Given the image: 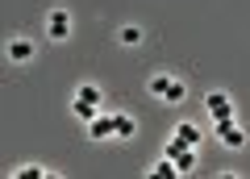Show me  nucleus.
I'll return each instance as SVG.
<instances>
[{
  "instance_id": "f8f14e48",
  "label": "nucleus",
  "mask_w": 250,
  "mask_h": 179,
  "mask_svg": "<svg viewBox=\"0 0 250 179\" xmlns=\"http://www.w3.org/2000/svg\"><path fill=\"white\" fill-rule=\"evenodd\" d=\"M167 88H171V75H150V96L154 100L167 96Z\"/></svg>"
},
{
  "instance_id": "1a4fd4ad",
  "label": "nucleus",
  "mask_w": 250,
  "mask_h": 179,
  "mask_svg": "<svg viewBox=\"0 0 250 179\" xmlns=\"http://www.w3.org/2000/svg\"><path fill=\"white\" fill-rule=\"evenodd\" d=\"M175 138H179V142H188V146H200V138H205V134H200V125L184 121V125H175Z\"/></svg>"
},
{
  "instance_id": "7ed1b4c3",
  "label": "nucleus",
  "mask_w": 250,
  "mask_h": 179,
  "mask_svg": "<svg viewBox=\"0 0 250 179\" xmlns=\"http://www.w3.org/2000/svg\"><path fill=\"white\" fill-rule=\"evenodd\" d=\"M205 108H208L213 121H229V117H233V100L225 96V92H208V96H205Z\"/></svg>"
},
{
  "instance_id": "f257e3e1",
  "label": "nucleus",
  "mask_w": 250,
  "mask_h": 179,
  "mask_svg": "<svg viewBox=\"0 0 250 179\" xmlns=\"http://www.w3.org/2000/svg\"><path fill=\"white\" fill-rule=\"evenodd\" d=\"M213 125H217V138H221V146H225V150H242V146L250 142V138H246V129H242L238 121H233V117H229V121H213Z\"/></svg>"
},
{
  "instance_id": "9b49d317",
  "label": "nucleus",
  "mask_w": 250,
  "mask_h": 179,
  "mask_svg": "<svg viewBox=\"0 0 250 179\" xmlns=\"http://www.w3.org/2000/svg\"><path fill=\"white\" fill-rule=\"evenodd\" d=\"M150 175H159V179H179V175H184V171H179L175 162H171L167 154H163V162H154V167H150Z\"/></svg>"
},
{
  "instance_id": "0eeeda50",
  "label": "nucleus",
  "mask_w": 250,
  "mask_h": 179,
  "mask_svg": "<svg viewBox=\"0 0 250 179\" xmlns=\"http://www.w3.org/2000/svg\"><path fill=\"white\" fill-rule=\"evenodd\" d=\"M134 129H138V121L129 113H113V138H134Z\"/></svg>"
},
{
  "instance_id": "39448f33",
  "label": "nucleus",
  "mask_w": 250,
  "mask_h": 179,
  "mask_svg": "<svg viewBox=\"0 0 250 179\" xmlns=\"http://www.w3.org/2000/svg\"><path fill=\"white\" fill-rule=\"evenodd\" d=\"M83 134H88L92 142H104V138H113V113H100L96 121H88V125H83Z\"/></svg>"
},
{
  "instance_id": "4468645a",
  "label": "nucleus",
  "mask_w": 250,
  "mask_h": 179,
  "mask_svg": "<svg viewBox=\"0 0 250 179\" xmlns=\"http://www.w3.org/2000/svg\"><path fill=\"white\" fill-rule=\"evenodd\" d=\"M17 179H50V171H46V167H34V162H29V167H17Z\"/></svg>"
},
{
  "instance_id": "6e6552de",
  "label": "nucleus",
  "mask_w": 250,
  "mask_h": 179,
  "mask_svg": "<svg viewBox=\"0 0 250 179\" xmlns=\"http://www.w3.org/2000/svg\"><path fill=\"white\" fill-rule=\"evenodd\" d=\"M71 113H75V121H83V125H88V121H96V117H100V108L75 96V100H71Z\"/></svg>"
},
{
  "instance_id": "2eb2a0df",
  "label": "nucleus",
  "mask_w": 250,
  "mask_h": 179,
  "mask_svg": "<svg viewBox=\"0 0 250 179\" xmlns=\"http://www.w3.org/2000/svg\"><path fill=\"white\" fill-rule=\"evenodd\" d=\"M117 38H121V46H138V42H142V29H138V25H125Z\"/></svg>"
},
{
  "instance_id": "9d476101",
  "label": "nucleus",
  "mask_w": 250,
  "mask_h": 179,
  "mask_svg": "<svg viewBox=\"0 0 250 179\" xmlns=\"http://www.w3.org/2000/svg\"><path fill=\"white\" fill-rule=\"evenodd\" d=\"M184 96H188V83L171 75V88H167V96H163V104H184Z\"/></svg>"
},
{
  "instance_id": "f03ea898",
  "label": "nucleus",
  "mask_w": 250,
  "mask_h": 179,
  "mask_svg": "<svg viewBox=\"0 0 250 179\" xmlns=\"http://www.w3.org/2000/svg\"><path fill=\"white\" fill-rule=\"evenodd\" d=\"M163 154H167V159L175 162V167L184 171V175H188V171H192V167H196V146L179 142V138H171V142H167V150H163Z\"/></svg>"
},
{
  "instance_id": "423d86ee",
  "label": "nucleus",
  "mask_w": 250,
  "mask_h": 179,
  "mask_svg": "<svg viewBox=\"0 0 250 179\" xmlns=\"http://www.w3.org/2000/svg\"><path fill=\"white\" fill-rule=\"evenodd\" d=\"M9 59L13 63H29V59H34V42H29V38H13L9 42Z\"/></svg>"
},
{
  "instance_id": "20e7f679",
  "label": "nucleus",
  "mask_w": 250,
  "mask_h": 179,
  "mask_svg": "<svg viewBox=\"0 0 250 179\" xmlns=\"http://www.w3.org/2000/svg\"><path fill=\"white\" fill-rule=\"evenodd\" d=\"M46 34H50L54 42H62V38H71V17H67L62 9H54L50 17H46Z\"/></svg>"
},
{
  "instance_id": "ddd939ff",
  "label": "nucleus",
  "mask_w": 250,
  "mask_h": 179,
  "mask_svg": "<svg viewBox=\"0 0 250 179\" xmlns=\"http://www.w3.org/2000/svg\"><path fill=\"white\" fill-rule=\"evenodd\" d=\"M75 96H80V100H88V104H100V100H104L96 83H80V92H75Z\"/></svg>"
}]
</instances>
